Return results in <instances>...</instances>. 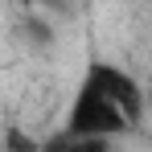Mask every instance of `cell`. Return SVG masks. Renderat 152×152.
I'll return each instance as SVG.
<instances>
[{
  "instance_id": "cell-1",
  "label": "cell",
  "mask_w": 152,
  "mask_h": 152,
  "mask_svg": "<svg viewBox=\"0 0 152 152\" xmlns=\"http://www.w3.org/2000/svg\"><path fill=\"white\" fill-rule=\"evenodd\" d=\"M140 119H144L140 82L111 62H91L74 99H70L62 136H70V140H115V136H127L132 127H140Z\"/></svg>"
},
{
  "instance_id": "cell-2",
  "label": "cell",
  "mask_w": 152,
  "mask_h": 152,
  "mask_svg": "<svg viewBox=\"0 0 152 152\" xmlns=\"http://www.w3.org/2000/svg\"><path fill=\"white\" fill-rule=\"evenodd\" d=\"M53 152H111V140H70V136H62Z\"/></svg>"
},
{
  "instance_id": "cell-3",
  "label": "cell",
  "mask_w": 152,
  "mask_h": 152,
  "mask_svg": "<svg viewBox=\"0 0 152 152\" xmlns=\"http://www.w3.org/2000/svg\"><path fill=\"white\" fill-rule=\"evenodd\" d=\"M4 152H37V144L29 140L25 132H17V127H8V132H4Z\"/></svg>"
},
{
  "instance_id": "cell-4",
  "label": "cell",
  "mask_w": 152,
  "mask_h": 152,
  "mask_svg": "<svg viewBox=\"0 0 152 152\" xmlns=\"http://www.w3.org/2000/svg\"><path fill=\"white\" fill-rule=\"evenodd\" d=\"M148 70H152V58H148Z\"/></svg>"
}]
</instances>
